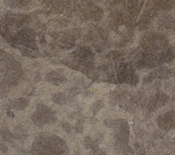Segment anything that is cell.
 <instances>
[{
	"label": "cell",
	"mask_w": 175,
	"mask_h": 155,
	"mask_svg": "<svg viewBox=\"0 0 175 155\" xmlns=\"http://www.w3.org/2000/svg\"><path fill=\"white\" fill-rule=\"evenodd\" d=\"M8 88L9 87L4 84V82L0 83V98H4V96L7 95Z\"/></svg>",
	"instance_id": "3957f363"
},
{
	"label": "cell",
	"mask_w": 175,
	"mask_h": 155,
	"mask_svg": "<svg viewBox=\"0 0 175 155\" xmlns=\"http://www.w3.org/2000/svg\"><path fill=\"white\" fill-rule=\"evenodd\" d=\"M53 100L55 101V102H56V103L61 104L65 101V96H63L62 94H56L55 96V98Z\"/></svg>",
	"instance_id": "5b68a950"
},
{
	"label": "cell",
	"mask_w": 175,
	"mask_h": 155,
	"mask_svg": "<svg viewBox=\"0 0 175 155\" xmlns=\"http://www.w3.org/2000/svg\"><path fill=\"white\" fill-rule=\"evenodd\" d=\"M10 59V55L0 50V62H8Z\"/></svg>",
	"instance_id": "277c9868"
},
{
	"label": "cell",
	"mask_w": 175,
	"mask_h": 155,
	"mask_svg": "<svg viewBox=\"0 0 175 155\" xmlns=\"http://www.w3.org/2000/svg\"><path fill=\"white\" fill-rule=\"evenodd\" d=\"M27 104H28V100L21 97V98L15 100L13 102V107L17 109V110H22L27 106Z\"/></svg>",
	"instance_id": "6da1fadb"
},
{
	"label": "cell",
	"mask_w": 175,
	"mask_h": 155,
	"mask_svg": "<svg viewBox=\"0 0 175 155\" xmlns=\"http://www.w3.org/2000/svg\"><path fill=\"white\" fill-rule=\"evenodd\" d=\"M0 135H1V137H3L4 140L8 141H10L13 139L12 134L6 128H2V129H0Z\"/></svg>",
	"instance_id": "7a4b0ae2"
}]
</instances>
